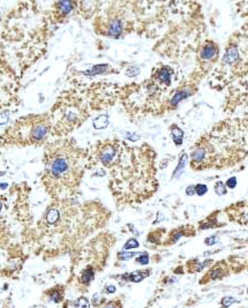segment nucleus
<instances>
[{
	"mask_svg": "<svg viewBox=\"0 0 248 308\" xmlns=\"http://www.w3.org/2000/svg\"><path fill=\"white\" fill-rule=\"evenodd\" d=\"M106 292H110V293H114L115 292V287L113 285H107L106 286Z\"/></svg>",
	"mask_w": 248,
	"mask_h": 308,
	"instance_id": "33",
	"label": "nucleus"
},
{
	"mask_svg": "<svg viewBox=\"0 0 248 308\" xmlns=\"http://www.w3.org/2000/svg\"><path fill=\"white\" fill-rule=\"evenodd\" d=\"M59 219H60V212H59V210H57L55 208H51V209L47 210V212H46V215H45V220L47 224L53 225V224H55Z\"/></svg>",
	"mask_w": 248,
	"mask_h": 308,
	"instance_id": "13",
	"label": "nucleus"
},
{
	"mask_svg": "<svg viewBox=\"0 0 248 308\" xmlns=\"http://www.w3.org/2000/svg\"><path fill=\"white\" fill-rule=\"evenodd\" d=\"M149 272H142V271H135L129 275V279L132 282H141L145 276H148Z\"/></svg>",
	"mask_w": 248,
	"mask_h": 308,
	"instance_id": "19",
	"label": "nucleus"
},
{
	"mask_svg": "<svg viewBox=\"0 0 248 308\" xmlns=\"http://www.w3.org/2000/svg\"><path fill=\"white\" fill-rule=\"evenodd\" d=\"M73 6H74V2L72 1H59L55 4V10L60 16H65L72 12Z\"/></svg>",
	"mask_w": 248,
	"mask_h": 308,
	"instance_id": "11",
	"label": "nucleus"
},
{
	"mask_svg": "<svg viewBox=\"0 0 248 308\" xmlns=\"http://www.w3.org/2000/svg\"><path fill=\"white\" fill-rule=\"evenodd\" d=\"M61 298H62V294H61L60 292H58L57 290L52 291L51 294H50V299L52 301H54V302H59V301L61 300Z\"/></svg>",
	"mask_w": 248,
	"mask_h": 308,
	"instance_id": "24",
	"label": "nucleus"
},
{
	"mask_svg": "<svg viewBox=\"0 0 248 308\" xmlns=\"http://www.w3.org/2000/svg\"><path fill=\"white\" fill-rule=\"evenodd\" d=\"M218 240V238L216 235H212V237H209V238H207L205 239V245H208V246H211V245H214V244H216Z\"/></svg>",
	"mask_w": 248,
	"mask_h": 308,
	"instance_id": "31",
	"label": "nucleus"
},
{
	"mask_svg": "<svg viewBox=\"0 0 248 308\" xmlns=\"http://www.w3.org/2000/svg\"><path fill=\"white\" fill-rule=\"evenodd\" d=\"M94 270H92V268H87V269H84L82 271V274H81V280H82L84 284H88V283H90L91 280L94 279Z\"/></svg>",
	"mask_w": 248,
	"mask_h": 308,
	"instance_id": "17",
	"label": "nucleus"
},
{
	"mask_svg": "<svg viewBox=\"0 0 248 308\" xmlns=\"http://www.w3.org/2000/svg\"><path fill=\"white\" fill-rule=\"evenodd\" d=\"M239 57V52H238V47L235 45H232L230 47L226 49L225 55L223 58V62L224 64H227V65H231L234 61L238 59Z\"/></svg>",
	"mask_w": 248,
	"mask_h": 308,
	"instance_id": "10",
	"label": "nucleus"
},
{
	"mask_svg": "<svg viewBox=\"0 0 248 308\" xmlns=\"http://www.w3.org/2000/svg\"><path fill=\"white\" fill-rule=\"evenodd\" d=\"M207 154H208V150H207L205 147H202V145L195 147L192 151V154H190L193 166L195 167V165H200L201 163H203L204 159L207 158Z\"/></svg>",
	"mask_w": 248,
	"mask_h": 308,
	"instance_id": "7",
	"label": "nucleus"
},
{
	"mask_svg": "<svg viewBox=\"0 0 248 308\" xmlns=\"http://www.w3.org/2000/svg\"><path fill=\"white\" fill-rule=\"evenodd\" d=\"M136 262L140 263V264H147V263L149 262V256L147 255V254H143L142 256L136 259Z\"/></svg>",
	"mask_w": 248,
	"mask_h": 308,
	"instance_id": "29",
	"label": "nucleus"
},
{
	"mask_svg": "<svg viewBox=\"0 0 248 308\" xmlns=\"http://www.w3.org/2000/svg\"><path fill=\"white\" fill-rule=\"evenodd\" d=\"M103 308H121V305L119 301H110Z\"/></svg>",
	"mask_w": 248,
	"mask_h": 308,
	"instance_id": "30",
	"label": "nucleus"
},
{
	"mask_svg": "<svg viewBox=\"0 0 248 308\" xmlns=\"http://www.w3.org/2000/svg\"><path fill=\"white\" fill-rule=\"evenodd\" d=\"M186 194L188 196H192L195 194V186H193V185H190V186H188L186 188Z\"/></svg>",
	"mask_w": 248,
	"mask_h": 308,
	"instance_id": "32",
	"label": "nucleus"
},
{
	"mask_svg": "<svg viewBox=\"0 0 248 308\" xmlns=\"http://www.w3.org/2000/svg\"><path fill=\"white\" fill-rule=\"evenodd\" d=\"M109 125V117L106 114H102L96 118V120H94V127L96 129H103Z\"/></svg>",
	"mask_w": 248,
	"mask_h": 308,
	"instance_id": "15",
	"label": "nucleus"
},
{
	"mask_svg": "<svg viewBox=\"0 0 248 308\" xmlns=\"http://www.w3.org/2000/svg\"><path fill=\"white\" fill-rule=\"evenodd\" d=\"M121 32H122V23H121V21L118 20V19L113 20L112 22L110 23V25H109V31H107V34H109L111 37L118 38L121 35Z\"/></svg>",
	"mask_w": 248,
	"mask_h": 308,
	"instance_id": "12",
	"label": "nucleus"
},
{
	"mask_svg": "<svg viewBox=\"0 0 248 308\" xmlns=\"http://www.w3.org/2000/svg\"><path fill=\"white\" fill-rule=\"evenodd\" d=\"M224 263H218L216 267H214L211 271L209 272V277L210 279H218V278L224 277L226 275L225 272V268L223 267Z\"/></svg>",
	"mask_w": 248,
	"mask_h": 308,
	"instance_id": "14",
	"label": "nucleus"
},
{
	"mask_svg": "<svg viewBox=\"0 0 248 308\" xmlns=\"http://www.w3.org/2000/svg\"><path fill=\"white\" fill-rule=\"evenodd\" d=\"M214 189H215V193H216L217 195H225L226 193H227L226 185H224V182H222V181L216 182V185H215Z\"/></svg>",
	"mask_w": 248,
	"mask_h": 308,
	"instance_id": "20",
	"label": "nucleus"
},
{
	"mask_svg": "<svg viewBox=\"0 0 248 308\" xmlns=\"http://www.w3.org/2000/svg\"><path fill=\"white\" fill-rule=\"evenodd\" d=\"M139 247V242L137 240L135 239H129V240L125 244V246H124V249L126 250V249H130V248H137Z\"/></svg>",
	"mask_w": 248,
	"mask_h": 308,
	"instance_id": "23",
	"label": "nucleus"
},
{
	"mask_svg": "<svg viewBox=\"0 0 248 308\" xmlns=\"http://www.w3.org/2000/svg\"><path fill=\"white\" fill-rule=\"evenodd\" d=\"M186 162H187V156H186V154L184 152V154L181 155V158H180V160H179V164H178L177 169H175V170H174V172H173V177H178V175L180 174L181 171H182V170H184V167H185Z\"/></svg>",
	"mask_w": 248,
	"mask_h": 308,
	"instance_id": "18",
	"label": "nucleus"
},
{
	"mask_svg": "<svg viewBox=\"0 0 248 308\" xmlns=\"http://www.w3.org/2000/svg\"><path fill=\"white\" fill-rule=\"evenodd\" d=\"M170 133H171V137H172L173 142L175 145H181L184 142V132L178 125L173 124L170 126Z\"/></svg>",
	"mask_w": 248,
	"mask_h": 308,
	"instance_id": "9",
	"label": "nucleus"
},
{
	"mask_svg": "<svg viewBox=\"0 0 248 308\" xmlns=\"http://www.w3.org/2000/svg\"><path fill=\"white\" fill-rule=\"evenodd\" d=\"M136 253L135 252H133V253H127V252H121L118 254V257L120 259V260H128V259H130V257H133V256H135Z\"/></svg>",
	"mask_w": 248,
	"mask_h": 308,
	"instance_id": "26",
	"label": "nucleus"
},
{
	"mask_svg": "<svg viewBox=\"0 0 248 308\" xmlns=\"http://www.w3.org/2000/svg\"><path fill=\"white\" fill-rule=\"evenodd\" d=\"M110 67L107 66V65H96V66H94V67L91 68L90 70H88L87 73V75H96V74H103V73H105L106 70H109Z\"/></svg>",
	"mask_w": 248,
	"mask_h": 308,
	"instance_id": "16",
	"label": "nucleus"
},
{
	"mask_svg": "<svg viewBox=\"0 0 248 308\" xmlns=\"http://www.w3.org/2000/svg\"><path fill=\"white\" fill-rule=\"evenodd\" d=\"M80 158L72 147H55L46 154L44 179L47 187L53 188L54 194H66L80 180Z\"/></svg>",
	"mask_w": 248,
	"mask_h": 308,
	"instance_id": "1",
	"label": "nucleus"
},
{
	"mask_svg": "<svg viewBox=\"0 0 248 308\" xmlns=\"http://www.w3.org/2000/svg\"><path fill=\"white\" fill-rule=\"evenodd\" d=\"M139 73H140V68L136 67V66H132L126 70V74L128 76H136L139 75Z\"/></svg>",
	"mask_w": 248,
	"mask_h": 308,
	"instance_id": "25",
	"label": "nucleus"
},
{
	"mask_svg": "<svg viewBox=\"0 0 248 308\" xmlns=\"http://www.w3.org/2000/svg\"><path fill=\"white\" fill-rule=\"evenodd\" d=\"M118 152L117 142H105L98 148V159L104 166L110 167L113 165Z\"/></svg>",
	"mask_w": 248,
	"mask_h": 308,
	"instance_id": "3",
	"label": "nucleus"
},
{
	"mask_svg": "<svg viewBox=\"0 0 248 308\" xmlns=\"http://www.w3.org/2000/svg\"><path fill=\"white\" fill-rule=\"evenodd\" d=\"M173 73V69L169 66H163L156 72V80L158 82L170 85L171 84V75Z\"/></svg>",
	"mask_w": 248,
	"mask_h": 308,
	"instance_id": "8",
	"label": "nucleus"
},
{
	"mask_svg": "<svg viewBox=\"0 0 248 308\" xmlns=\"http://www.w3.org/2000/svg\"><path fill=\"white\" fill-rule=\"evenodd\" d=\"M207 192H208V187H207V185H204V184H197L195 185V194L199 196H203L204 194H207Z\"/></svg>",
	"mask_w": 248,
	"mask_h": 308,
	"instance_id": "21",
	"label": "nucleus"
},
{
	"mask_svg": "<svg viewBox=\"0 0 248 308\" xmlns=\"http://www.w3.org/2000/svg\"><path fill=\"white\" fill-rule=\"evenodd\" d=\"M225 185H226V187L231 188V189L235 188V186H237V178H235V177H232V178L227 179L225 182Z\"/></svg>",
	"mask_w": 248,
	"mask_h": 308,
	"instance_id": "28",
	"label": "nucleus"
},
{
	"mask_svg": "<svg viewBox=\"0 0 248 308\" xmlns=\"http://www.w3.org/2000/svg\"><path fill=\"white\" fill-rule=\"evenodd\" d=\"M233 302H235V299H233L231 297H226V298H223V300H222V306L223 307H230Z\"/></svg>",
	"mask_w": 248,
	"mask_h": 308,
	"instance_id": "27",
	"label": "nucleus"
},
{
	"mask_svg": "<svg viewBox=\"0 0 248 308\" xmlns=\"http://www.w3.org/2000/svg\"><path fill=\"white\" fill-rule=\"evenodd\" d=\"M193 94H194V92H193V89L189 88V87H184V88H181L180 90L175 91V94H174L172 96V98L170 99V106H171V107H175L182 99H186V98H188L190 95H193Z\"/></svg>",
	"mask_w": 248,
	"mask_h": 308,
	"instance_id": "6",
	"label": "nucleus"
},
{
	"mask_svg": "<svg viewBox=\"0 0 248 308\" xmlns=\"http://www.w3.org/2000/svg\"><path fill=\"white\" fill-rule=\"evenodd\" d=\"M90 307V304L89 301L87 300L85 298H80L77 299V301L75 302V308H89Z\"/></svg>",
	"mask_w": 248,
	"mask_h": 308,
	"instance_id": "22",
	"label": "nucleus"
},
{
	"mask_svg": "<svg viewBox=\"0 0 248 308\" xmlns=\"http://www.w3.org/2000/svg\"><path fill=\"white\" fill-rule=\"evenodd\" d=\"M219 53V49L216 43L211 42V40H207L200 50V58L203 61H212L214 59H216Z\"/></svg>",
	"mask_w": 248,
	"mask_h": 308,
	"instance_id": "5",
	"label": "nucleus"
},
{
	"mask_svg": "<svg viewBox=\"0 0 248 308\" xmlns=\"http://www.w3.org/2000/svg\"><path fill=\"white\" fill-rule=\"evenodd\" d=\"M15 128H10L16 130L19 134L17 140H23L25 143H39L44 141L50 132V122L44 115H36L21 119L15 124Z\"/></svg>",
	"mask_w": 248,
	"mask_h": 308,
	"instance_id": "2",
	"label": "nucleus"
},
{
	"mask_svg": "<svg viewBox=\"0 0 248 308\" xmlns=\"http://www.w3.org/2000/svg\"><path fill=\"white\" fill-rule=\"evenodd\" d=\"M226 211L232 220H235L239 224L248 225V204L245 202H238L230 205Z\"/></svg>",
	"mask_w": 248,
	"mask_h": 308,
	"instance_id": "4",
	"label": "nucleus"
}]
</instances>
